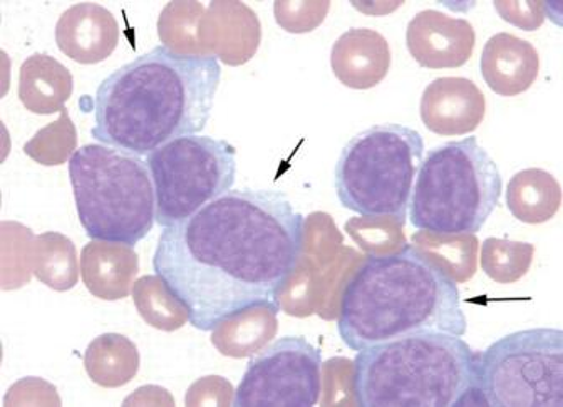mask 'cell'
<instances>
[{
	"instance_id": "6da1fadb",
	"label": "cell",
	"mask_w": 563,
	"mask_h": 407,
	"mask_svg": "<svg viewBox=\"0 0 563 407\" xmlns=\"http://www.w3.org/2000/svg\"><path fill=\"white\" fill-rule=\"evenodd\" d=\"M303 237L306 218L284 191L230 190L163 229L153 271L187 309L188 322L211 332L249 307H282Z\"/></svg>"
},
{
	"instance_id": "7a4b0ae2",
	"label": "cell",
	"mask_w": 563,
	"mask_h": 407,
	"mask_svg": "<svg viewBox=\"0 0 563 407\" xmlns=\"http://www.w3.org/2000/svg\"><path fill=\"white\" fill-rule=\"evenodd\" d=\"M220 79L216 54L155 47L99 85L92 98V138L131 155L148 156L176 138L201 133Z\"/></svg>"
},
{
	"instance_id": "3957f363",
	"label": "cell",
	"mask_w": 563,
	"mask_h": 407,
	"mask_svg": "<svg viewBox=\"0 0 563 407\" xmlns=\"http://www.w3.org/2000/svg\"><path fill=\"white\" fill-rule=\"evenodd\" d=\"M338 332L352 351L408 336L463 338L468 320L456 282L416 246L369 255L341 295Z\"/></svg>"
},
{
	"instance_id": "277c9868",
	"label": "cell",
	"mask_w": 563,
	"mask_h": 407,
	"mask_svg": "<svg viewBox=\"0 0 563 407\" xmlns=\"http://www.w3.org/2000/svg\"><path fill=\"white\" fill-rule=\"evenodd\" d=\"M478 352L451 334L408 336L357 352L352 391L363 407H456L485 404Z\"/></svg>"
},
{
	"instance_id": "5b68a950",
	"label": "cell",
	"mask_w": 563,
	"mask_h": 407,
	"mask_svg": "<svg viewBox=\"0 0 563 407\" xmlns=\"http://www.w3.org/2000/svg\"><path fill=\"white\" fill-rule=\"evenodd\" d=\"M501 190L500 168L478 138L448 141L419 166L409 220L419 232L475 235L500 205Z\"/></svg>"
},
{
	"instance_id": "8992f818",
	"label": "cell",
	"mask_w": 563,
	"mask_h": 407,
	"mask_svg": "<svg viewBox=\"0 0 563 407\" xmlns=\"http://www.w3.org/2000/svg\"><path fill=\"white\" fill-rule=\"evenodd\" d=\"M76 210L86 235L134 246L152 232L156 197L146 160L86 144L69 160Z\"/></svg>"
},
{
	"instance_id": "52a82bcc",
	"label": "cell",
	"mask_w": 563,
	"mask_h": 407,
	"mask_svg": "<svg viewBox=\"0 0 563 407\" xmlns=\"http://www.w3.org/2000/svg\"><path fill=\"white\" fill-rule=\"evenodd\" d=\"M424 140L402 124H377L342 147L334 172L342 207L366 218L391 217L405 226Z\"/></svg>"
},
{
	"instance_id": "ba28073f",
	"label": "cell",
	"mask_w": 563,
	"mask_h": 407,
	"mask_svg": "<svg viewBox=\"0 0 563 407\" xmlns=\"http://www.w3.org/2000/svg\"><path fill=\"white\" fill-rule=\"evenodd\" d=\"M478 389L486 406L562 407V330H520L493 342L479 354Z\"/></svg>"
},
{
	"instance_id": "9c48e42d",
	"label": "cell",
	"mask_w": 563,
	"mask_h": 407,
	"mask_svg": "<svg viewBox=\"0 0 563 407\" xmlns=\"http://www.w3.org/2000/svg\"><path fill=\"white\" fill-rule=\"evenodd\" d=\"M156 197V223L163 229L187 220L232 190L236 150L225 140L190 134L146 156Z\"/></svg>"
},
{
	"instance_id": "30bf717a",
	"label": "cell",
	"mask_w": 563,
	"mask_h": 407,
	"mask_svg": "<svg viewBox=\"0 0 563 407\" xmlns=\"http://www.w3.org/2000/svg\"><path fill=\"white\" fill-rule=\"evenodd\" d=\"M322 393V352L306 338L268 344L246 365L235 407H312Z\"/></svg>"
},
{
	"instance_id": "8fae6325",
	"label": "cell",
	"mask_w": 563,
	"mask_h": 407,
	"mask_svg": "<svg viewBox=\"0 0 563 407\" xmlns=\"http://www.w3.org/2000/svg\"><path fill=\"white\" fill-rule=\"evenodd\" d=\"M476 34L466 19L450 18L427 9L406 29V46L412 59L427 69H456L472 59Z\"/></svg>"
},
{
	"instance_id": "7c38bea8",
	"label": "cell",
	"mask_w": 563,
	"mask_h": 407,
	"mask_svg": "<svg viewBox=\"0 0 563 407\" xmlns=\"http://www.w3.org/2000/svg\"><path fill=\"white\" fill-rule=\"evenodd\" d=\"M419 114L431 133L463 136L485 120L486 98L472 79L438 78L422 92Z\"/></svg>"
},
{
	"instance_id": "4fadbf2b",
	"label": "cell",
	"mask_w": 563,
	"mask_h": 407,
	"mask_svg": "<svg viewBox=\"0 0 563 407\" xmlns=\"http://www.w3.org/2000/svg\"><path fill=\"white\" fill-rule=\"evenodd\" d=\"M56 44L75 63L99 64L120 44V24L113 12L92 2L73 6L56 24Z\"/></svg>"
},
{
	"instance_id": "5bb4252c",
	"label": "cell",
	"mask_w": 563,
	"mask_h": 407,
	"mask_svg": "<svg viewBox=\"0 0 563 407\" xmlns=\"http://www.w3.org/2000/svg\"><path fill=\"white\" fill-rule=\"evenodd\" d=\"M391 47L374 29H349L335 41L331 67L335 78L349 89L367 91L384 81L391 69Z\"/></svg>"
},
{
	"instance_id": "9a60e30c",
	"label": "cell",
	"mask_w": 563,
	"mask_h": 407,
	"mask_svg": "<svg viewBox=\"0 0 563 407\" xmlns=\"http://www.w3.org/2000/svg\"><path fill=\"white\" fill-rule=\"evenodd\" d=\"M479 70L495 95L514 98L532 88L539 78L540 56L532 43L500 32L486 41Z\"/></svg>"
},
{
	"instance_id": "2e32d148",
	"label": "cell",
	"mask_w": 563,
	"mask_h": 407,
	"mask_svg": "<svg viewBox=\"0 0 563 407\" xmlns=\"http://www.w3.org/2000/svg\"><path fill=\"white\" fill-rule=\"evenodd\" d=\"M81 277L89 294L114 302L126 299L140 271L133 246L91 240L81 252Z\"/></svg>"
},
{
	"instance_id": "e0dca14e",
	"label": "cell",
	"mask_w": 563,
	"mask_h": 407,
	"mask_svg": "<svg viewBox=\"0 0 563 407\" xmlns=\"http://www.w3.org/2000/svg\"><path fill=\"white\" fill-rule=\"evenodd\" d=\"M75 89L73 74L49 54L37 53L22 63L19 70V99L34 114L63 111Z\"/></svg>"
},
{
	"instance_id": "ac0fdd59",
	"label": "cell",
	"mask_w": 563,
	"mask_h": 407,
	"mask_svg": "<svg viewBox=\"0 0 563 407\" xmlns=\"http://www.w3.org/2000/svg\"><path fill=\"white\" fill-rule=\"evenodd\" d=\"M280 309L274 304H261L222 320L211 330V344L227 358H254L274 341Z\"/></svg>"
},
{
	"instance_id": "d6986e66",
	"label": "cell",
	"mask_w": 563,
	"mask_h": 407,
	"mask_svg": "<svg viewBox=\"0 0 563 407\" xmlns=\"http://www.w3.org/2000/svg\"><path fill=\"white\" fill-rule=\"evenodd\" d=\"M562 205V188L545 169H521L507 187V208L527 226H542L555 217Z\"/></svg>"
},
{
	"instance_id": "ffe728a7",
	"label": "cell",
	"mask_w": 563,
	"mask_h": 407,
	"mask_svg": "<svg viewBox=\"0 0 563 407\" xmlns=\"http://www.w3.org/2000/svg\"><path fill=\"white\" fill-rule=\"evenodd\" d=\"M85 369L92 383L106 389H117L136 377L140 352L126 336L102 334L89 342Z\"/></svg>"
},
{
	"instance_id": "44dd1931",
	"label": "cell",
	"mask_w": 563,
	"mask_h": 407,
	"mask_svg": "<svg viewBox=\"0 0 563 407\" xmlns=\"http://www.w3.org/2000/svg\"><path fill=\"white\" fill-rule=\"evenodd\" d=\"M31 267L35 277L57 292L70 290L79 280L78 252L63 233L47 232L32 239Z\"/></svg>"
},
{
	"instance_id": "7402d4cb",
	"label": "cell",
	"mask_w": 563,
	"mask_h": 407,
	"mask_svg": "<svg viewBox=\"0 0 563 407\" xmlns=\"http://www.w3.org/2000/svg\"><path fill=\"white\" fill-rule=\"evenodd\" d=\"M133 302L141 319L165 332L181 329L188 322V312L158 275L137 278L131 288Z\"/></svg>"
},
{
	"instance_id": "603a6c76",
	"label": "cell",
	"mask_w": 563,
	"mask_h": 407,
	"mask_svg": "<svg viewBox=\"0 0 563 407\" xmlns=\"http://www.w3.org/2000/svg\"><path fill=\"white\" fill-rule=\"evenodd\" d=\"M536 246L532 243L489 237L483 240L479 264L483 274L497 284H515L532 267Z\"/></svg>"
},
{
	"instance_id": "cb8c5ba5",
	"label": "cell",
	"mask_w": 563,
	"mask_h": 407,
	"mask_svg": "<svg viewBox=\"0 0 563 407\" xmlns=\"http://www.w3.org/2000/svg\"><path fill=\"white\" fill-rule=\"evenodd\" d=\"M76 146H78V133L67 109L64 108L59 120L37 131L24 144V153L40 165L59 166L73 158V155L78 152Z\"/></svg>"
},
{
	"instance_id": "d4e9b609",
	"label": "cell",
	"mask_w": 563,
	"mask_h": 407,
	"mask_svg": "<svg viewBox=\"0 0 563 407\" xmlns=\"http://www.w3.org/2000/svg\"><path fill=\"white\" fill-rule=\"evenodd\" d=\"M331 9V2H286L278 0L274 4L275 21L284 31L292 34H306L324 22Z\"/></svg>"
},
{
	"instance_id": "484cf974",
	"label": "cell",
	"mask_w": 563,
	"mask_h": 407,
	"mask_svg": "<svg viewBox=\"0 0 563 407\" xmlns=\"http://www.w3.org/2000/svg\"><path fill=\"white\" fill-rule=\"evenodd\" d=\"M493 8L497 9L498 14L504 21L517 25L523 31H537L542 28L545 21V4L542 2H493Z\"/></svg>"
}]
</instances>
